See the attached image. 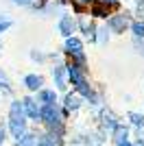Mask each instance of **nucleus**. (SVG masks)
Instances as JSON below:
<instances>
[{"label": "nucleus", "instance_id": "1", "mask_svg": "<svg viewBox=\"0 0 144 146\" xmlns=\"http://www.w3.org/2000/svg\"><path fill=\"white\" fill-rule=\"evenodd\" d=\"M24 105L22 103H13L11 105V113H9V124H11V133L13 137H20L26 129V120H24Z\"/></svg>", "mask_w": 144, "mask_h": 146}, {"label": "nucleus", "instance_id": "2", "mask_svg": "<svg viewBox=\"0 0 144 146\" xmlns=\"http://www.w3.org/2000/svg\"><path fill=\"white\" fill-rule=\"evenodd\" d=\"M39 116H42L44 122H46V124H50V127L59 124V113H57V109H55V105H46V107L39 111Z\"/></svg>", "mask_w": 144, "mask_h": 146}, {"label": "nucleus", "instance_id": "3", "mask_svg": "<svg viewBox=\"0 0 144 146\" xmlns=\"http://www.w3.org/2000/svg\"><path fill=\"white\" fill-rule=\"evenodd\" d=\"M59 29H61V33H63L66 37H70L72 31H74V22H72V18H63L59 22Z\"/></svg>", "mask_w": 144, "mask_h": 146}, {"label": "nucleus", "instance_id": "4", "mask_svg": "<svg viewBox=\"0 0 144 146\" xmlns=\"http://www.w3.org/2000/svg\"><path fill=\"white\" fill-rule=\"evenodd\" d=\"M24 83H26V87H29V90H39V87H42V76L29 74V76L24 79Z\"/></svg>", "mask_w": 144, "mask_h": 146}, {"label": "nucleus", "instance_id": "5", "mask_svg": "<svg viewBox=\"0 0 144 146\" xmlns=\"http://www.w3.org/2000/svg\"><path fill=\"white\" fill-rule=\"evenodd\" d=\"M109 26H111L114 31H125V26H127V18H125V15H116V18L109 20Z\"/></svg>", "mask_w": 144, "mask_h": 146}, {"label": "nucleus", "instance_id": "6", "mask_svg": "<svg viewBox=\"0 0 144 146\" xmlns=\"http://www.w3.org/2000/svg\"><path fill=\"white\" fill-rule=\"evenodd\" d=\"M24 109H26V113H29L31 118H37L39 116V109H37V105H35V100H31V98H26V100H24Z\"/></svg>", "mask_w": 144, "mask_h": 146}, {"label": "nucleus", "instance_id": "7", "mask_svg": "<svg viewBox=\"0 0 144 146\" xmlns=\"http://www.w3.org/2000/svg\"><path fill=\"white\" fill-rule=\"evenodd\" d=\"M66 48H68V52H74V55H79V52H81V42H79V39H74V37H68Z\"/></svg>", "mask_w": 144, "mask_h": 146}, {"label": "nucleus", "instance_id": "8", "mask_svg": "<svg viewBox=\"0 0 144 146\" xmlns=\"http://www.w3.org/2000/svg\"><path fill=\"white\" fill-rule=\"evenodd\" d=\"M18 146H35V137H33V135H20Z\"/></svg>", "mask_w": 144, "mask_h": 146}, {"label": "nucleus", "instance_id": "9", "mask_svg": "<svg viewBox=\"0 0 144 146\" xmlns=\"http://www.w3.org/2000/svg\"><path fill=\"white\" fill-rule=\"evenodd\" d=\"M55 79H57V87H66V81H63V68H57L55 70Z\"/></svg>", "mask_w": 144, "mask_h": 146}, {"label": "nucleus", "instance_id": "10", "mask_svg": "<svg viewBox=\"0 0 144 146\" xmlns=\"http://www.w3.org/2000/svg\"><path fill=\"white\" fill-rule=\"evenodd\" d=\"M39 98H42L46 105H53V103H55V92H42V94H39Z\"/></svg>", "mask_w": 144, "mask_h": 146}, {"label": "nucleus", "instance_id": "11", "mask_svg": "<svg viewBox=\"0 0 144 146\" xmlns=\"http://www.w3.org/2000/svg\"><path fill=\"white\" fill-rule=\"evenodd\" d=\"M66 105H68V109H77V107H79V96H68Z\"/></svg>", "mask_w": 144, "mask_h": 146}, {"label": "nucleus", "instance_id": "12", "mask_svg": "<svg viewBox=\"0 0 144 146\" xmlns=\"http://www.w3.org/2000/svg\"><path fill=\"white\" fill-rule=\"evenodd\" d=\"M133 33L138 37H144V24L142 22H133Z\"/></svg>", "mask_w": 144, "mask_h": 146}, {"label": "nucleus", "instance_id": "13", "mask_svg": "<svg viewBox=\"0 0 144 146\" xmlns=\"http://www.w3.org/2000/svg\"><path fill=\"white\" fill-rule=\"evenodd\" d=\"M116 140L118 142H127V129H122V127L118 129V137H116Z\"/></svg>", "mask_w": 144, "mask_h": 146}, {"label": "nucleus", "instance_id": "14", "mask_svg": "<svg viewBox=\"0 0 144 146\" xmlns=\"http://www.w3.org/2000/svg\"><path fill=\"white\" fill-rule=\"evenodd\" d=\"M35 146H55V142H53V140H48V137H42V140L37 142Z\"/></svg>", "mask_w": 144, "mask_h": 146}, {"label": "nucleus", "instance_id": "15", "mask_svg": "<svg viewBox=\"0 0 144 146\" xmlns=\"http://www.w3.org/2000/svg\"><path fill=\"white\" fill-rule=\"evenodd\" d=\"M131 120L135 122V124H144V118H142V116H138V113H131Z\"/></svg>", "mask_w": 144, "mask_h": 146}, {"label": "nucleus", "instance_id": "16", "mask_svg": "<svg viewBox=\"0 0 144 146\" xmlns=\"http://www.w3.org/2000/svg\"><path fill=\"white\" fill-rule=\"evenodd\" d=\"M7 26H11V22H9V20H2V18H0V31H5Z\"/></svg>", "mask_w": 144, "mask_h": 146}, {"label": "nucleus", "instance_id": "17", "mask_svg": "<svg viewBox=\"0 0 144 146\" xmlns=\"http://www.w3.org/2000/svg\"><path fill=\"white\" fill-rule=\"evenodd\" d=\"M13 2H15V5H31L33 0H13Z\"/></svg>", "mask_w": 144, "mask_h": 146}, {"label": "nucleus", "instance_id": "18", "mask_svg": "<svg viewBox=\"0 0 144 146\" xmlns=\"http://www.w3.org/2000/svg\"><path fill=\"white\" fill-rule=\"evenodd\" d=\"M120 146H131V144H127V142H120Z\"/></svg>", "mask_w": 144, "mask_h": 146}, {"label": "nucleus", "instance_id": "19", "mask_svg": "<svg viewBox=\"0 0 144 146\" xmlns=\"http://www.w3.org/2000/svg\"><path fill=\"white\" fill-rule=\"evenodd\" d=\"M135 146H144V142H138V144H135Z\"/></svg>", "mask_w": 144, "mask_h": 146}]
</instances>
